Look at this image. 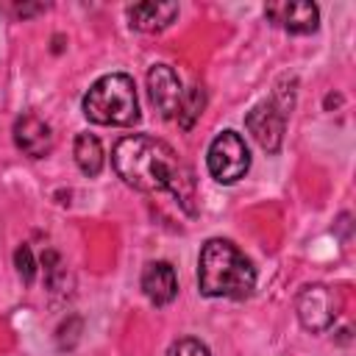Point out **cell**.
<instances>
[{"instance_id":"6da1fadb","label":"cell","mask_w":356,"mask_h":356,"mask_svg":"<svg viewBox=\"0 0 356 356\" xmlns=\"http://www.w3.org/2000/svg\"><path fill=\"white\" fill-rule=\"evenodd\" d=\"M111 164L117 175L139 192L172 189L178 175L186 170V164L175 156V150L167 142L147 136V134L122 136L114 145Z\"/></svg>"},{"instance_id":"7a4b0ae2","label":"cell","mask_w":356,"mask_h":356,"mask_svg":"<svg viewBox=\"0 0 356 356\" xmlns=\"http://www.w3.org/2000/svg\"><path fill=\"white\" fill-rule=\"evenodd\" d=\"M197 286L206 298H248L256 286L250 259L228 239H209L197 259Z\"/></svg>"},{"instance_id":"3957f363","label":"cell","mask_w":356,"mask_h":356,"mask_svg":"<svg viewBox=\"0 0 356 356\" xmlns=\"http://www.w3.org/2000/svg\"><path fill=\"white\" fill-rule=\"evenodd\" d=\"M83 114L97 125H134L139 120V100L134 78L111 72L97 78L83 95Z\"/></svg>"},{"instance_id":"277c9868","label":"cell","mask_w":356,"mask_h":356,"mask_svg":"<svg viewBox=\"0 0 356 356\" xmlns=\"http://www.w3.org/2000/svg\"><path fill=\"white\" fill-rule=\"evenodd\" d=\"M206 164H209V172H211L214 181H220V184L239 181L250 167V153H248L245 139L236 131H222L209 145Z\"/></svg>"},{"instance_id":"5b68a950","label":"cell","mask_w":356,"mask_h":356,"mask_svg":"<svg viewBox=\"0 0 356 356\" xmlns=\"http://www.w3.org/2000/svg\"><path fill=\"white\" fill-rule=\"evenodd\" d=\"M295 306H298V320L306 331H325L339 317L342 300H339L337 289H331L325 284H309L300 289Z\"/></svg>"},{"instance_id":"8992f818","label":"cell","mask_w":356,"mask_h":356,"mask_svg":"<svg viewBox=\"0 0 356 356\" xmlns=\"http://www.w3.org/2000/svg\"><path fill=\"white\" fill-rule=\"evenodd\" d=\"M286 111H281L273 97L270 100H261L259 106L250 108V114L245 117V125L250 131V136L259 142L261 150L267 153H275L281 147V139H284V125H286Z\"/></svg>"},{"instance_id":"52a82bcc","label":"cell","mask_w":356,"mask_h":356,"mask_svg":"<svg viewBox=\"0 0 356 356\" xmlns=\"http://www.w3.org/2000/svg\"><path fill=\"white\" fill-rule=\"evenodd\" d=\"M147 92H150V100H153L156 111L164 120L178 117V108H181V100H184V86H181L178 72L170 64H153L150 67Z\"/></svg>"},{"instance_id":"ba28073f","label":"cell","mask_w":356,"mask_h":356,"mask_svg":"<svg viewBox=\"0 0 356 356\" xmlns=\"http://www.w3.org/2000/svg\"><path fill=\"white\" fill-rule=\"evenodd\" d=\"M267 19L281 25L286 33H314L320 22V11L314 3H270L264 8Z\"/></svg>"},{"instance_id":"9c48e42d","label":"cell","mask_w":356,"mask_h":356,"mask_svg":"<svg viewBox=\"0 0 356 356\" xmlns=\"http://www.w3.org/2000/svg\"><path fill=\"white\" fill-rule=\"evenodd\" d=\"M14 142L31 159H44L53 150V128L39 114H22L14 122Z\"/></svg>"},{"instance_id":"30bf717a","label":"cell","mask_w":356,"mask_h":356,"mask_svg":"<svg viewBox=\"0 0 356 356\" xmlns=\"http://www.w3.org/2000/svg\"><path fill=\"white\" fill-rule=\"evenodd\" d=\"M142 292L153 306H167L178 295V278L170 261H150L142 270Z\"/></svg>"},{"instance_id":"8fae6325","label":"cell","mask_w":356,"mask_h":356,"mask_svg":"<svg viewBox=\"0 0 356 356\" xmlns=\"http://www.w3.org/2000/svg\"><path fill=\"white\" fill-rule=\"evenodd\" d=\"M178 17V3H134L128 6V22L136 31L145 33H156L164 31L167 25H172V19Z\"/></svg>"},{"instance_id":"7c38bea8","label":"cell","mask_w":356,"mask_h":356,"mask_svg":"<svg viewBox=\"0 0 356 356\" xmlns=\"http://www.w3.org/2000/svg\"><path fill=\"white\" fill-rule=\"evenodd\" d=\"M72 153H75V164H78V170L83 175L92 178V175H97L103 170V145H100V139L95 134H78Z\"/></svg>"},{"instance_id":"4fadbf2b","label":"cell","mask_w":356,"mask_h":356,"mask_svg":"<svg viewBox=\"0 0 356 356\" xmlns=\"http://www.w3.org/2000/svg\"><path fill=\"white\" fill-rule=\"evenodd\" d=\"M203 106H206L203 86H192L189 92H184V100H181V108H178V122H181L184 131H189L195 125V120L203 114Z\"/></svg>"},{"instance_id":"5bb4252c","label":"cell","mask_w":356,"mask_h":356,"mask_svg":"<svg viewBox=\"0 0 356 356\" xmlns=\"http://www.w3.org/2000/svg\"><path fill=\"white\" fill-rule=\"evenodd\" d=\"M14 267H17V275H19L25 284L33 281V275H36V264H33V253H31L28 245H19V248L14 250Z\"/></svg>"},{"instance_id":"9a60e30c","label":"cell","mask_w":356,"mask_h":356,"mask_svg":"<svg viewBox=\"0 0 356 356\" xmlns=\"http://www.w3.org/2000/svg\"><path fill=\"white\" fill-rule=\"evenodd\" d=\"M167 356H211V353H209V348H206L200 339L184 337V339H178V342L170 345Z\"/></svg>"}]
</instances>
